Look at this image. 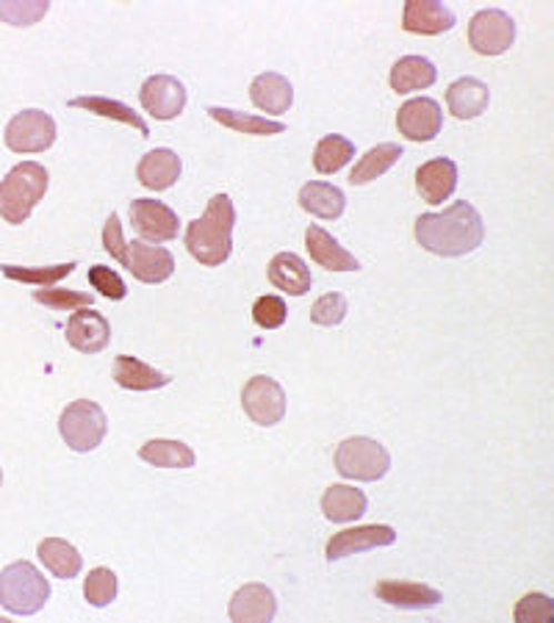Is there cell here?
Here are the masks:
<instances>
[{
    "label": "cell",
    "instance_id": "7a4b0ae2",
    "mask_svg": "<svg viewBox=\"0 0 554 623\" xmlns=\"http://www.w3.org/2000/svg\"><path fill=\"white\" fill-rule=\"evenodd\" d=\"M233 224H236V205L228 194H214L200 219L189 222L187 250L203 267H222L233 252Z\"/></svg>",
    "mask_w": 554,
    "mask_h": 623
},
{
    "label": "cell",
    "instance_id": "ac0fdd59",
    "mask_svg": "<svg viewBox=\"0 0 554 623\" xmlns=\"http://www.w3.org/2000/svg\"><path fill=\"white\" fill-rule=\"evenodd\" d=\"M374 596L380 602L391 604L400 610H430L444 602L441 591L424 585V582H405V580H383L374 587Z\"/></svg>",
    "mask_w": 554,
    "mask_h": 623
},
{
    "label": "cell",
    "instance_id": "f35d334b",
    "mask_svg": "<svg viewBox=\"0 0 554 623\" xmlns=\"http://www.w3.org/2000/svg\"><path fill=\"white\" fill-rule=\"evenodd\" d=\"M285 319H289V308H285V302L280 300V297L266 294V297H259V300H255L253 322L259 324L261 330L283 328Z\"/></svg>",
    "mask_w": 554,
    "mask_h": 623
},
{
    "label": "cell",
    "instance_id": "d6986e66",
    "mask_svg": "<svg viewBox=\"0 0 554 623\" xmlns=\"http://www.w3.org/2000/svg\"><path fill=\"white\" fill-rule=\"evenodd\" d=\"M305 250L308 255H311V261L319 263L322 269H328V272H357V269H361V261H357L350 250H344V247H341L328 230L319 228V224H311V228L305 230Z\"/></svg>",
    "mask_w": 554,
    "mask_h": 623
},
{
    "label": "cell",
    "instance_id": "4fadbf2b",
    "mask_svg": "<svg viewBox=\"0 0 554 623\" xmlns=\"http://www.w3.org/2000/svg\"><path fill=\"white\" fill-rule=\"evenodd\" d=\"M396 128L411 142H433L444 128V111L433 98H413L396 114Z\"/></svg>",
    "mask_w": 554,
    "mask_h": 623
},
{
    "label": "cell",
    "instance_id": "4dcf8cb0",
    "mask_svg": "<svg viewBox=\"0 0 554 623\" xmlns=\"http://www.w3.org/2000/svg\"><path fill=\"white\" fill-rule=\"evenodd\" d=\"M302 211L319 219H339L346 208V198L339 187L322 181H311L300 189Z\"/></svg>",
    "mask_w": 554,
    "mask_h": 623
},
{
    "label": "cell",
    "instance_id": "9a60e30c",
    "mask_svg": "<svg viewBox=\"0 0 554 623\" xmlns=\"http://www.w3.org/2000/svg\"><path fill=\"white\" fill-rule=\"evenodd\" d=\"M131 222L142 239L164 244L178 235V213L159 200L139 198L131 203Z\"/></svg>",
    "mask_w": 554,
    "mask_h": 623
},
{
    "label": "cell",
    "instance_id": "d6a6232c",
    "mask_svg": "<svg viewBox=\"0 0 554 623\" xmlns=\"http://www.w3.org/2000/svg\"><path fill=\"white\" fill-rule=\"evenodd\" d=\"M400 159H402L400 144L394 142L377 144V148H372L361 161H357L355 170L350 172V183L352 187H366V183L377 181L380 175H385V172H389Z\"/></svg>",
    "mask_w": 554,
    "mask_h": 623
},
{
    "label": "cell",
    "instance_id": "9c48e42d",
    "mask_svg": "<svg viewBox=\"0 0 554 623\" xmlns=\"http://www.w3.org/2000/svg\"><path fill=\"white\" fill-rule=\"evenodd\" d=\"M242 408L248 419L259 426H275L285 415V391L278 380L255 374L242 391Z\"/></svg>",
    "mask_w": 554,
    "mask_h": 623
},
{
    "label": "cell",
    "instance_id": "ba28073f",
    "mask_svg": "<svg viewBox=\"0 0 554 623\" xmlns=\"http://www.w3.org/2000/svg\"><path fill=\"white\" fill-rule=\"evenodd\" d=\"M516 42V22L502 9H483L469 22V44L480 56H502Z\"/></svg>",
    "mask_w": 554,
    "mask_h": 623
},
{
    "label": "cell",
    "instance_id": "b9f144b4",
    "mask_svg": "<svg viewBox=\"0 0 554 623\" xmlns=\"http://www.w3.org/2000/svg\"><path fill=\"white\" fill-rule=\"evenodd\" d=\"M50 3L33 0V3H0V20H6L9 26H33L37 20H42L48 14Z\"/></svg>",
    "mask_w": 554,
    "mask_h": 623
},
{
    "label": "cell",
    "instance_id": "83f0119b",
    "mask_svg": "<svg viewBox=\"0 0 554 623\" xmlns=\"http://www.w3.org/2000/svg\"><path fill=\"white\" fill-rule=\"evenodd\" d=\"M391 89L400 94L419 92V89H430L439 81V70L430 59L424 56H405L391 67Z\"/></svg>",
    "mask_w": 554,
    "mask_h": 623
},
{
    "label": "cell",
    "instance_id": "e575fe53",
    "mask_svg": "<svg viewBox=\"0 0 554 623\" xmlns=\"http://www.w3.org/2000/svg\"><path fill=\"white\" fill-rule=\"evenodd\" d=\"M78 263H56V267H37V269H22V267H11V263H0V272L3 278L17 280V283H31L39 285V289H48V285L59 283L64 280L67 274H72Z\"/></svg>",
    "mask_w": 554,
    "mask_h": 623
},
{
    "label": "cell",
    "instance_id": "8d00e7d4",
    "mask_svg": "<svg viewBox=\"0 0 554 623\" xmlns=\"http://www.w3.org/2000/svg\"><path fill=\"white\" fill-rule=\"evenodd\" d=\"M33 302L44 308H53V311L61 313H72L78 308H92L94 297L87 294V291H67V289H39L33 291Z\"/></svg>",
    "mask_w": 554,
    "mask_h": 623
},
{
    "label": "cell",
    "instance_id": "5b68a950",
    "mask_svg": "<svg viewBox=\"0 0 554 623\" xmlns=\"http://www.w3.org/2000/svg\"><path fill=\"white\" fill-rule=\"evenodd\" d=\"M391 469V454L374 438H346L335 449V471H339L344 480H357V482H377L389 474Z\"/></svg>",
    "mask_w": 554,
    "mask_h": 623
},
{
    "label": "cell",
    "instance_id": "e0dca14e",
    "mask_svg": "<svg viewBox=\"0 0 554 623\" xmlns=\"http://www.w3.org/2000/svg\"><path fill=\"white\" fill-rule=\"evenodd\" d=\"M402 28L407 33L439 37L455 28V11L439 0H407L402 11Z\"/></svg>",
    "mask_w": 554,
    "mask_h": 623
},
{
    "label": "cell",
    "instance_id": "52a82bcc",
    "mask_svg": "<svg viewBox=\"0 0 554 623\" xmlns=\"http://www.w3.org/2000/svg\"><path fill=\"white\" fill-rule=\"evenodd\" d=\"M3 139L11 153H44L56 142V122L48 111L26 109L11 117Z\"/></svg>",
    "mask_w": 554,
    "mask_h": 623
},
{
    "label": "cell",
    "instance_id": "6da1fadb",
    "mask_svg": "<svg viewBox=\"0 0 554 623\" xmlns=\"http://www.w3.org/2000/svg\"><path fill=\"white\" fill-rule=\"evenodd\" d=\"M416 241L441 258H461L477 250L485 239V224L472 203H455L444 213H422L416 219Z\"/></svg>",
    "mask_w": 554,
    "mask_h": 623
},
{
    "label": "cell",
    "instance_id": "3957f363",
    "mask_svg": "<svg viewBox=\"0 0 554 623\" xmlns=\"http://www.w3.org/2000/svg\"><path fill=\"white\" fill-rule=\"evenodd\" d=\"M48 170L37 161H22L11 167L0 181V217L9 224H22L48 192Z\"/></svg>",
    "mask_w": 554,
    "mask_h": 623
},
{
    "label": "cell",
    "instance_id": "f1b7e54d",
    "mask_svg": "<svg viewBox=\"0 0 554 623\" xmlns=\"http://www.w3.org/2000/svg\"><path fill=\"white\" fill-rule=\"evenodd\" d=\"M37 557L56 580H75L83 569L81 552L61 537H44L37 546Z\"/></svg>",
    "mask_w": 554,
    "mask_h": 623
},
{
    "label": "cell",
    "instance_id": "ee69618b",
    "mask_svg": "<svg viewBox=\"0 0 554 623\" xmlns=\"http://www.w3.org/2000/svg\"><path fill=\"white\" fill-rule=\"evenodd\" d=\"M0 485H3V469H0Z\"/></svg>",
    "mask_w": 554,
    "mask_h": 623
},
{
    "label": "cell",
    "instance_id": "7c38bea8",
    "mask_svg": "<svg viewBox=\"0 0 554 623\" xmlns=\"http://www.w3.org/2000/svg\"><path fill=\"white\" fill-rule=\"evenodd\" d=\"M396 543V530L389 524H369V526H355V530H344L335 532L333 537L324 546V554H328L330 563L335 560L352 557V554L361 552H372V549H383Z\"/></svg>",
    "mask_w": 554,
    "mask_h": 623
},
{
    "label": "cell",
    "instance_id": "8992f818",
    "mask_svg": "<svg viewBox=\"0 0 554 623\" xmlns=\"http://www.w3.org/2000/svg\"><path fill=\"white\" fill-rule=\"evenodd\" d=\"M59 432L72 452H92L109 432L105 411L92 400H75L59 415Z\"/></svg>",
    "mask_w": 554,
    "mask_h": 623
},
{
    "label": "cell",
    "instance_id": "2e32d148",
    "mask_svg": "<svg viewBox=\"0 0 554 623\" xmlns=\"http://www.w3.org/2000/svg\"><path fill=\"white\" fill-rule=\"evenodd\" d=\"M228 615L233 623H270L278 615V596L272 593V587L250 582L233 593Z\"/></svg>",
    "mask_w": 554,
    "mask_h": 623
},
{
    "label": "cell",
    "instance_id": "7402d4cb",
    "mask_svg": "<svg viewBox=\"0 0 554 623\" xmlns=\"http://www.w3.org/2000/svg\"><path fill=\"white\" fill-rule=\"evenodd\" d=\"M250 100L266 114H285L294 103V87L280 72H261L250 83Z\"/></svg>",
    "mask_w": 554,
    "mask_h": 623
},
{
    "label": "cell",
    "instance_id": "f546056e",
    "mask_svg": "<svg viewBox=\"0 0 554 623\" xmlns=\"http://www.w3.org/2000/svg\"><path fill=\"white\" fill-rule=\"evenodd\" d=\"M209 117L220 122L222 128H231V131L244 133V137H278V133L285 131V122L259 114H244V111L236 109H222V105H211Z\"/></svg>",
    "mask_w": 554,
    "mask_h": 623
},
{
    "label": "cell",
    "instance_id": "5bb4252c",
    "mask_svg": "<svg viewBox=\"0 0 554 623\" xmlns=\"http://www.w3.org/2000/svg\"><path fill=\"white\" fill-rule=\"evenodd\" d=\"M111 341V324L103 313L92 311V308H78L72 311L70 322H67V344L72 350L83 352V355H98L109 346Z\"/></svg>",
    "mask_w": 554,
    "mask_h": 623
},
{
    "label": "cell",
    "instance_id": "277c9868",
    "mask_svg": "<svg viewBox=\"0 0 554 623\" xmlns=\"http://www.w3.org/2000/svg\"><path fill=\"white\" fill-rule=\"evenodd\" d=\"M50 599V582L33 563H11L0 571V604L11 615H37Z\"/></svg>",
    "mask_w": 554,
    "mask_h": 623
},
{
    "label": "cell",
    "instance_id": "ab89813d",
    "mask_svg": "<svg viewBox=\"0 0 554 623\" xmlns=\"http://www.w3.org/2000/svg\"><path fill=\"white\" fill-rule=\"evenodd\" d=\"M513 619L518 623H552L554 621V604L546 593H527V596L518 602Z\"/></svg>",
    "mask_w": 554,
    "mask_h": 623
},
{
    "label": "cell",
    "instance_id": "8fae6325",
    "mask_svg": "<svg viewBox=\"0 0 554 623\" xmlns=\"http://www.w3.org/2000/svg\"><path fill=\"white\" fill-rule=\"evenodd\" d=\"M142 109L159 122H170L187 109V87L172 76H153L142 83Z\"/></svg>",
    "mask_w": 554,
    "mask_h": 623
},
{
    "label": "cell",
    "instance_id": "7bdbcfd3",
    "mask_svg": "<svg viewBox=\"0 0 554 623\" xmlns=\"http://www.w3.org/2000/svg\"><path fill=\"white\" fill-rule=\"evenodd\" d=\"M125 235H122V224H120V217L117 213H111L109 219H105V228H103V250L109 252L114 261H122V255H125Z\"/></svg>",
    "mask_w": 554,
    "mask_h": 623
},
{
    "label": "cell",
    "instance_id": "cb8c5ba5",
    "mask_svg": "<svg viewBox=\"0 0 554 623\" xmlns=\"http://www.w3.org/2000/svg\"><path fill=\"white\" fill-rule=\"evenodd\" d=\"M114 383L125 391H159L172 383L167 372L148 366L142 358L133 355H117L114 361Z\"/></svg>",
    "mask_w": 554,
    "mask_h": 623
},
{
    "label": "cell",
    "instance_id": "74e56055",
    "mask_svg": "<svg viewBox=\"0 0 554 623\" xmlns=\"http://www.w3.org/2000/svg\"><path fill=\"white\" fill-rule=\"evenodd\" d=\"M346 297L339 294V291H330V294L319 297L311 308V322L319 324V328H339L341 322L346 319Z\"/></svg>",
    "mask_w": 554,
    "mask_h": 623
},
{
    "label": "cell",
    "instance_id": "30bf717a",
    "mask_svg": "<svg viewBox=\"0 0 554 623\" xmlns=\"http://www.w3.org/2000/svg\"><path fill=\"white\" fill-rule=\"evenodd\" d=\"M122 267L139 280V283L159 285L175 274V258L164 247H153L148 241H128L125 255H122Z\"/></svg>",
    "mask_w": 554,
    "mask_h": 623
},
{
    "label": "cell",
    "instance_id": "d4e9b609",
    "mask_svg": "<svg viewBox=\"0 0 554 623\" xmlns=\"http://www.w3.org/2000/svg\"><path fill=\"white\" fill-rule=\"evenodd\" d=\"M266 272H270V283L291 297H305L313 285L311 269L294 252H278Z\"/></svg>",
    "mask_w": 554,
    "mask_h": 623
},
{
    "label": "cell",
    "instance_id": "d590c367",
    "mask_svg": "<svg viewBox=\"0 0 554 623\" xmlns=\"http://www.w3.org/2000/svg\"><path fill=\"white\" fill-rule=\"evenodd\" d=\"M117 591H120V582L111 569L89 571L87 582H83V596L92 607H109L117 599Z\"/></svg>",
    "mask_w": 554,
    "mask_h": 623
},
{
    "label": "cell",
    "instance_id": "60d3db41",
    "mask_svg": "<svg viewBox=\"0 0 554 623\" xmlns=\"http://www.w3.org/2000/svg\"><path fill=\"white\" fill-rule=\"evenodd\" d=\"M89 283H92V289L98 291V294H103L105 300H125L128 294L125 280H122L114 269L103 267V263L89 269Z\"/></svg>",
    "mask_w": 554,
    "mask_h": 623
},
{
    "label": "cell",
    "instance_id": "ffe728a7",
    "mask_svg": "<svg viewBox=\"0 0 554 623\" xmlns=\"http://www.w3.org/2000/svg\"><path fill=\"white\" fill-rule=\"evenodd\" d=\"M457 189V164L452 159H433L419 167L416 172V192L422 194L424 203L439 205L455 194Z\"/></svg>",
    "mask_w": 554,
    "mask_h": 623
},
{
    "label": "cell",
    "instance_id": "603a6c76",
    "mask_svg": "<svg viewBox=\"0 0 554 623\" xmlns=\"http://www.w3.org/2000/svg\"><path fill=\"white\" fill-rule=\"evenodd\" d=\"M491 103V92L483 81L477 78H457L450 89H446V105L455 120H477L485 114Z\"/></svg>",
    "mask_w": 554,
    "mask_h": 623
},
{
    "label": "cell",
    "instance_id": "836d02e7",
    "mask_svg": "<svg viewBox=\"0 0 554 623\" xmlns=\"http://www.w3.org/2000/svg\"><path fill=\"white\" fill-rule=\"evenodd\" d=\"M352 159H355V144L346 137H341V133H330L313 150V167L322 175H333V172L344 170Z\"/></svg>",
    "mask_w": 554,
    "mask_h": 623
},
{
    "label": "cell",
    "instance_id": "44dd1931",
    "mask_svg": "<svg viewBox=\"0 0 554 623\" xmlns=\"http://www.w3.org/2000/svg\"><path fill=\"white\" fill-rule=\"evenodd\" d=\"M181 170L183 164L175 150L159 148L144 153V159L137 167V178L150 192H167V189L175 187V181L181 178Z\"/></svg>",
    "mask_w": 554,
    "mask_h": 623
},
{
    "label": "cell",
    "instance_id": "484cf974",
    "mask_svg": "<svg viewBox=\"0 0 554 623\" xmlns=\"http://www.w3.org/2000/svg\"><path fill=\"white\" fill-rule=\"evenodd\" d=\"M70 109H83L94 117H103V120L122 122V125H131L133 131H139L142 137H150V125L142 120V114L131 109V105L120 103V100L103 98V94H81V98H72Z\"/></svg>",
    "mask_w": 554,
    "mask_h": 623
},
{
    "label": "cell",
    "instance_id": "1f68e13d",
    "mask_svg": "<svg viewBox=\"0 0 554 623\" xmlns=\"http://www.w3.org/2000/svg\"><path fill=\"white\" fill-rule=\"evenodd\" d=\"M139 458L155 469H192L198 460L192 446H187L183 441H172V438H153L139 449Z\"/></svg>",
    "mask_w": 554,
    "mask_h": 623
},
{
    "label": "cell",
    "instance_id": "4316f807",
    "mask_svg": "<svg viewBox=\"0 0 554 623\" xmlns=\"http://www.w3.org/2000/svg\"><path fill=\"white\" fill-rule=\"evenodd\" d=\"M369 508L366 493L357 491L352 485H330L322 496V513L324 519L333 524H350L357 521Z\"/></svg>",
    "mask_w": 554,
    "mask_h": 623
}]
</instances>
